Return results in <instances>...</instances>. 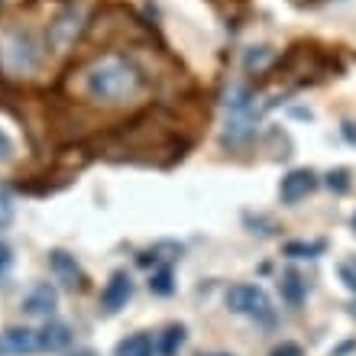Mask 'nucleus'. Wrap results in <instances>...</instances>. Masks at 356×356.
Returning a JSON list of instances; mask_svg holds the SVG:
<instances>
[{"label": "nucleus", "mask_w": 356, "mask_h": 356, "mask_svg": "<svg viewBox=\"0 0 356 356\" xmlns=\"http://www.w3.org/2000/svg\"><path fill=\"white\" fill-rule=\"evenodd\" d=\"M146 88V75L133 65L127 56H101L81 75V91L91 97L94 104H127L133 97H140Z\"/></svg>", "instance_id": "1"}, {"label": "nucleus", "mask_w": 356, "mask_h": 356, "mask_svg": "<svg viewBox=\"0 0 356 356\" xmlns=\"http://www.w3.org/2000/svg\"><path fill=\"white\" fill-rule=\"evenodd\" d=\"M227 308L243 314V318L263 321V324L272 321V301L259 285H234V289L227 291Z\"/></svg>", "instance_id": "2"}, {"label": "nucleus", "mask_w": 356, "mask_h": 356, "mask_svg": "<svg viewBox=\"0 0 356 356\" xmlns=\"http://www.w3.org/2000/svg\"><path fill=\"white\" fill-rule=\"evenodd\" d=\"M3 58L13 72H33L39 65V49L33 46L29 33H13L7 39V49H3Z\"/></svg>", "instance_id": "3"}, {"label": "nucleus", "mask_w": 356, "mask_h": 356, "mask_svg": "<svg viewBox=\"0 0 356 356\" xmlns=\"http://www.w3.org/2000/svg\"><path fill=\"white\" fill-rule=\"evenodd\" d=\"M81 10L78 7H68V10H62L56 19H52V26H49V42H52V49L56 52H65L72 42H75V36H78V29H81Z\"/></svg>", "instance_id": "4"}, {"label": "nucleus", "mask_w": 356, "mask_h": 356, "mask_svg": "<svg viewBox=\"0 0 356 356\" xmlns=\"http://www.w3.org/2000/svg\"><path fill=\"white\" fill-rule=\"evenodd\" d=\"M39 350V330L29 327H10L0 334V356H23Z\"/></svg>", "instance_id": "5"}, {"label": "nucleus", "mask_w": 356, "mask_h": 356, "mask_svg": "<svg viewBox=\"0 0 356 356\" xmlns=\"http://www.w3.org/2000/svg\"><path fill=\"white\" fill-rule=\"evenodd\" d=\"M318 188V175L311 169H295V172H289V175L282 178V201L285 204H298L301 197H308L311 191Z\"/></svg>", "instance_id": "6"}, {"label": "nucleus", "mask_w": 356, "mask_h": 356, "mask_svg": "<svg viewBox=\"0 0 356 356\" xmlns=\"http://www.w3.org/2000/svg\"><path fill=\"white\" fill-rule=\"evenodd\" d=\"M133 298V279L127 272H113L111 282H107V289L101 295V305L107 314H117L120 308H127V301Z\"/></svg>", "instance_id": "7"}, {"label": "nucleus", "mask_w": 356, "mask_h": 356, "mask_svg": "<svg viewBox=\"0 0 356 356\" xmlns=\"http://www.w3.org/2000/svg\"><path fill=\"white\" fill-rule=\"evenodd\" d=\"M56 305H58V291L52 285H36L23 301V311L33 314V318H49L56 311Z\"/></svg>", "instance_id": "8"}, {"label": "nucleus", "mask_w": 356, "mask_h": 356, "mask_svg": "<svg viewBox=\"0 0 356 356\" xmlns=\"http://www.w3.org/2000/svg\"><path fill=\"white\" fill-rule=\"evenodd\" d=\"M68 343H72V330H68L65 324H58V321H52V324H46V327L39 330V350L58 353V350H65Z\"/></svg>", "instance_id": "9"}, {"label": "nucleus", "mask_w": 356, "mask_h": 356, "mask_svg": "<svg viewBox=\"0 0 356 356\" xmlns=\"http://www.w3.org/2000/svg\"><path fill=\"white\" fill-rule=\"evenodd\" d=\"M49 263H52V269H56L58 275L65 279V285H72V289L85 282V275H81V269H78V263H75V259H72V256H68V253H62V250H58V253H52V256H49Z\"/></svg>", "instance_id": "10"}, {"label": "nucleus", "mask_w": 356, "mask_h": 356, "mask_svg": "<svg viewBox=\"0 0 356 356\" xmlns=\"http://www.w3.org/2000/svg\"><path fill=\"white\" fill-rule=\"evenodd\" d=\"M152 337L149 334H130L117 343V356H152Z\"/></svg>", "instance_id": "11"}, {"label": "nucleus", "mask_w": 356, "mask_h": 356, "mask_svg": "<svg viewBox=\"0 0 356 356\" xmlns=\"http://www.w3.org/2000/svg\"><path fill=\"white\" fill-rule=\"evenodd\" d=\"M279 289H282V298L289 301V305H301L305 291H308V282H301L298 272H285L279 282Z\"/></svg>", "instance_id": "12"}, {"label": "nucleus", "mask_w": 356, "mask_h": 356, "mask_svg": "<svg viewBox=\"0 0 356 356\" xmlns=\"http://www.w3.org/2000/svg\"><path fill=\"white\" fill-rule=\"evenodd\" d=\"M181 347H185V327H181V324H172V327L162 330V340H159L162 356H175Z\"/></svg>", "instance_id": "13"}, {"label": "nucleus", "mask_w": 356, "mask_h": 356, "mask_svg": "<svg viewBox=\"0 0 356 356\" xmlns=\"http://www.w3.org/2000/svg\"><path fill=\"white\" fill-rule=\"evenodd\" d=\"M272 62V52L266 46H259V49H250L246 52V58H243V65H246V72H263L266 65Z\"/></svg>", "instance_id": "14"}, {"label": "nucleus", "mask_w": 356, "mask_h": 356, "mask_svg": "<svg viewBox=\"0 0 356 356\" xmlns=\"http://www.w3.org/2000/svg\"><path fill=\"white\" fill-rule=\"evenodd\" d=\"M285 253L295 256V259H314L318 253H324V243H289L285 246Z\"/></svg>", "instance_id": "15"}, {"label": "nucleus", "mask_w": 356, "mask_h": 356, "mask_svg": "<svg viewBox=\"0 0 356 356\" xmlns=\"http://www.w3.org/2000/svg\"><path fill=\"white\" fill-rule=\"evenodd\" d=\"M149 289L156 291V295H172V272L169 269H159L149 279Z\"/></svg>", "instance_id": "16"}, {"label": "nucleus", "mask_w": 356, "mask_h": 356, "mask_svg": "<svg viewBox=\"0 0 356 356\" xmlns=\"http://www.w3.org/2000/svg\"><path fill=\"white\" fill-rule=\"evenodd\" d=\"M340 282L347 285L350 291H356V259H347V263H340Z\"/></svg>", "instance_id": "17"}, {"label": "nucleus", "mask_w": 356, "mask_h": 356, "mask_svg": "<svg viewBox=\"0 0 356 356\" xmlns=\"http://www.w3.org/2000/svg\"><path fill=\"white\" fill-rule=\"evenodd\" d=\"M10 159H13V140L0 130V165H3V162H10Z\"/></svg>", "instance_id": "18"}, {"label": "nucleus", "mask_w": 356, "mask_h": 356, "mask_svg": "<svg viewBox=\"0 0 356 356\" xmlns=\"http://www.w3.org/2000/svg\"><path fill=\"white\" fill-rule=\"evenodd\" d=\"M10 266H13V253H10V246L0 240V275H7Z\"/></svg>", "instance_id": "19"}, {"label": "nucleus", "mask_w": 356, "mask_h": 356, "mask_svg": "<svg viewBox=\"0 0 356 356\" xmlns=\"http://www.w3.org/2000/svg\"><path fill=\"white\" fill-rule=\"evenodd\" d=\"M269 356H305V353H301L298 343H282V347H275Z\"/></svg>", "instance_id": "20"}, {"label": "nucleus", "mask_w": 356, "mask_h": 356, "mask_svg": "<svg viewBox=\"0 0 356 356\" xmlns=\"http://www.w3.org/2000/svg\"><path fill=\"white\" fill-rule=\"evenodd\" d=\"M330 188H337V191H347L350 181H347V172H330Z\"/></svg>", "instance_id": "21"}, {"label": "nucleus", "mask_w": 356, "mask_h": 356, "mask_svg": "<svg viewBox=\"0 0 356 356\" xmlns=\"http://www.w3.org/2000/svg\"><path fill=\"white\" fill-rule=\"evenodd\" d=\"M72 356H94L91 350H78V353H72Z\"/></svg>", "instance_id": "22"}, {"label": "nucleus", "mask_w": 356, "mask_h": 356, "mask_svg": "<svg viewBox=\"0 0 356 356\" xmlns=\"http://www.w3.org/2000/svg\"><path fill=\"white\" fill-rule=\"evenodd\" d=\"M211 356H230V353H211Z\"/></svg>", "instance_id": "23"}, {"label": "nucleus", "mask_w": 356, "mask_h": 356, "mask_svg": "<svg viewBox=\"0 0 356 356\" xmlns=\"http://www.w3.org/2000/svg\"><path fill=\"white\" fill-rule=\"evenodd\" d=\"M353 227H356V214H353Z\"/></svg>", "instance_id": "24"}]
</instances>
